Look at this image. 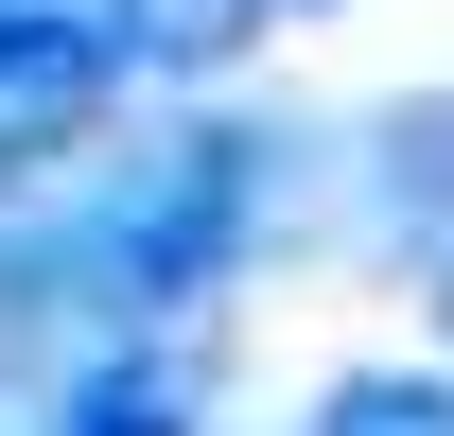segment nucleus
Instances as JSON below:
<instances>
[{
    "label": "nucleus",
    "mask_w": 454,
    "mask_h": 436,
    "mask_svg": "<svg viewBox=\"0 0 454 436\" xmlns=\"http://www.w3.org/2000/svg\"><path fill=\"white\" fill-rule=\"evenodd\" d=\"M419 315H437V367H454V245L419 262Z\"/></svg>",
    "instance_id": "423d86ee"
},
{
    "label": "nucleus",
    "mask_w": 454,
    "mask_h": 436,
    "mask_svg": "<svg viewBox=\"0 0 454 436\" xmlns=\"http://www.w3.org/2000/svg\"><path fill=\"white\" fill-rule=\"evenodd\" d=\"M262 227H280V140L262 122H175L140 158L70 175L53 297H106L122 331H158V315H192V297H227L262 262Z\"/></svg>",
    "instance_id": "f257e3e1"
},
{
    "label": "nucleus",
    "mask_w": 454,
    "mask_h": 436,
    "mask_svg": "<svg viewBox=\"0 0 454 436\" xmlns=\"http://www.w3.org/2000/svg\"><path fill=\"white\" fill-rule=\"evenodd\" d=\"M53 436H210V401H192V367H175L158 331H122V349H88V367H70Z\"/></svg>",
    "instance_id": "7ed1b4c3"
},
{
    "label": "nucleus",
    "mask_w": 454,
    "mask_h": 436,
    "mask_svg": "<svg viewBox=\"0 0 454 436\" xmlns=\"http://www.w3.org/2000/svg\"><path fill=\"white\" fill-rule=\"evenodd\" d=\"M349 210L385 227L402 262L454 245V88H385V105L349 122Z\"/></svg>",
    "instance_id": "f03ea898"
},
{
    "label": "nucleus",
    "mask_w": 454,
    "mask_h": 436,
    "mask_svg": "<svg viewBox=\"0 0 454 436\" xmlns=\"http://www.w3.org/2000/svg\"><path fill=\"white\" fill-rule=\"evenodd\" d=\"M280 18H297V0H106L122 70H245Z\"/></svg>",
    "instance_id": "20e7f679"
},
{
    "label": "nucleus",
    "mask_w": 454,
    "mask_h": 436,
    "mask_svg": "<svg viewBox=\"0 0 454 436\" xmlns=\"http://www.w3.org/2000/svg\"><path fill=\"white\" fill-rule=\"evenodd\" d=\"M297 436H454V367H333Z\"/></svg>",
    "instance_id": "39448f33"
}]
</instances>
